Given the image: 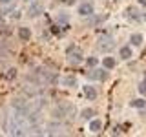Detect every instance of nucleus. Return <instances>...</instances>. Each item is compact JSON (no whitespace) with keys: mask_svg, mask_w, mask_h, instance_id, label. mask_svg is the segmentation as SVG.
Segmentation results:
<instances>
[{"mask_svg":"<svg viewBox=\"0 0 146 137\" xmlns=\"http://www.w3.org/2000/svg\"><path fill=\"white\" fill-rule=\"evenodd\" d=\"M102 66L106 68V70L115 68V59H113V57H104V59H102Z\"/></svg>","mask_w":146,"mask_h":137,"instance_id":"nucleus-7","label":"nucleus"},{"mask_svg":"<svg viewBox=\"0 0 146 137\" xmlns=\"http://www.w3.org/2000/svg\"><path fill=\"white\" fill-rule=\"evenodd\" d=\"M130 42H131V46H141V44H143V35H141V33H133L130 37Z\"/></svg>","mask_w":146,"mask_h":137,"instance_id":"nucleus-8","label":"nucleus"},{"mask_svg":"<svg viewBox=\"0 0 146 137\" xmlns=\"http://www.w3.org/2000/svg\"><path fill=\"white\" fill-rule=\"evenodd\" d=\"M2 2H4V4H7V2H11V0H2Z\"/></svg>","mask_w":146,"mask_h":137,"instance_id":"nucleus-20","label":"nucleus"},{"mask_svg":"<svg viewBox=\"0 0 146 137\" xmlns=\"http://www.w3.org/2000/svg\"><path fill=\"white\" fill-rule=\"evenodd\" d=\"M95 64H97V59H93V57L88 59V66H95Z\"/></svg>","mask_w":146,"mask_h":137,"instance_id":"nucleus-17","label":"nucleus"},{"mask_svg":"<svg viewBox=\"0 0 146 137\" xmlns=\"http://www.w3.org/2000/svg\"><path fill=\"white\" fill-rule=\"evenodd\" d=\"M62 2H64V4H73L75 0H62Z\"/></svg>","mask_w":146,"mask_h":137,"instance_id":"nucleus-18","label":"nucleus"},{"mask_svg":"<svg viewBox=\"0 0 146 137\" xmlns=\"http://www.w3.org/2000/svg\"><path fill=\"white\" fill-rule=\"evenodd\" d=\"M128 17H130V18H137V9H128Z\"/></svg>","mask_w":146,"mask_h":137,"instance_id":"nucleus-15","label":"nucleus"},{"mask_svg":"<svg viewBox=\"0 0 146 137\" xmlns=\"http://www.w3.org/2000/svg\"><path fill=\"white\" fill-rule=\"evenodd\" d=\"M18 37H20L22 40H29L31 39V31L27 29V27H20V29H18Z\"/></svg>","mask_w":146,"mask_h":137,"instance_id":"nucleus-9","label":"nucleus"},{"mask_svg":"<svg viewBox=\"0 0 146 137\" xmlns=\"http://www.w3.org/2000/svg\"><path fill=\"white\" fill-rule=\"evenodd\" d=\"M84 95H86L90 100H93L95 97H97V90H95L93 86H84Z\"/></svg>","mask_w":146,"mask_h":137,"instance_id":"nucleus-5","label":"nucleus"},{"mask_svg":"<svg viewBox=\"0 0 146 137\" xmlns=\"http://www.w3.org/2000/svg\"><path fill=\"white\" fill-rule=\"evenodd\" d=\"M100 128H102V121H99V119H91V122H90V132L97 134V132H100Z\"/></svg>","mask_w":146,"mask_h":137,"instance_id":"nucleus-4","label":"nucleus"},{"mask_svg":"<svg viewBox=\"0 0 146 137\" xmlns=\"http://www.w3.org/2000/svg\"><path fill=\"white\" fill-rule=\"evenodd\" d=\"M99 48L100 49H104V51H108L110 48H113V39L110 35H102L99 39Z\"/></svg>","mask_w":146,"mask_h":137,"instance_id":"nucleus-2","label":"nucleus"},{"mask_svg":"<svg viewBox=\"0 0 146 137\" xmlns=\"http://www.w3.org/2000/svg\"><path fill=\"white\" fill-rule=\"evenodd\" d=\"M144 106H146V100H143V99L131 100V108H144Z\"/></svg>","mask_w":146,"mask_h":137,"instance_id":"nucleus-12","label":"nucleus"},{"mask_svg":"<svg viewBox=\"0 0 146 137\" xmlns=\"http://www.w3.org/2000/svg\"><path fill=\"white\" fill-rule=\"evenodd\" d=\"M91 79H97V80H104L106 79V71H100V70H93L90 73Z\"/></svg>","mask_w":146,"mask_h":137,"instance_id":"nucleus-6","label":"nucleus"},{"mask_svg":"<svg viewBox=\"0 0 146 137\" xmlns=\"http://www.w3.org/2000/svg\"><path fill=\"white\" fill-rule=\"evenodd\" d=\"M68 61H70L71 64H79L82 61V53L79 48H70L68 49Z\"/></svg>","mask_w":146,"mask_h":137,"instance_id":"nucleus-1","label":"nucleus"},{"mask_svg":"<svg viewBox=\"0 0 146 137\" xmlns=\"http://www.w3.org/2000/svg\"><path fill=\"white\" fill-rule=\"evenodd\" d=\"M139 2H141V4H144V6H146V0H139Z\"/></svg>","mask_w":146,"mask_h":137,"instance_id":"nucleus-19","label":"nucleus"},{"mask_svg":"<svg viewBox=\"0 0 146 137\" xmlns=\"http://www.w3.org/2000/svg\"><path fill=\"white\" fill-rule=\"evenodd\" d=\"M139 91H141V93H146V79H144L143 82H141V86H139Z\"/></svg>","mask_w":146,"mask_h":137,"instance_id":"nucleus-16","label":"nucleus"},{"mask_svg":"<svg viewBox=\"0 0 146 137\" xmlns=\"http://www.w3.org/2000/svg\"><path fill=\"white\" fill-rule=\"evenodd\" d=\"M40 11H42V6L40 4H33L27 13H29V17H36V15H40Z\"/></svg>","mask_w":146,"mask_h":137,"instance_id":"nucleus-10","label":"nucleus"},{"mask_svg":"<svg viewBox=\"0 0 146 137\" xmlns=\"http://www.w3.org/2000/svg\"><path fill=\"white\" fill-rule=\"evenodd\" d=\"M62 84H64V86H75L77 80L73 79V77H66V79H62Z\"/></svg>","mask_w":146,"mask_h":137,"instance_id":"nucleus-13","label":"nucleus"},{"mask_svg":"<svg viewBox=\"0 0 146 137\" xmlns=\"http://www.w3.org/2000/svg\"><path fill=\"white\" fill-rule=\"evenodd\" d=\"M119 55H121L122 59H130L133 53H131V48H130V46H122V48H121V51H119Z\"/></svg>","mask_w":146,"mask_h":137,"instance_id":"nucleus-11","label":"nucleus"},{"mask_svg":"<svg viewBox=\"0 0 146 137\" xmlns=\"http://www.w3.org/2000/svg\"><path fill=\"white\" fill-rule=\"evenodd\" d=\"M82 119H91L93 117V110H82Z\"/></svg>","mask_w":146,"mask_h":137,"instance_id":"nucleus-14","label":"nucleus"},{"mask_svg":"<svg viewBox=\"0 0 146 137\" xmlns=\"http://www.w3.org/2000/svg\"><path fill=\"white\" fill-rule=\"evenodd\" d=\"M93 4L91 2H84V4H80L79 6V15L82 17H90V15H93Z\"/></svg>","mask_w":146,"mask_h":137,"instance_id":"nucleus-3","label":"nucleus"}]
</instances>
